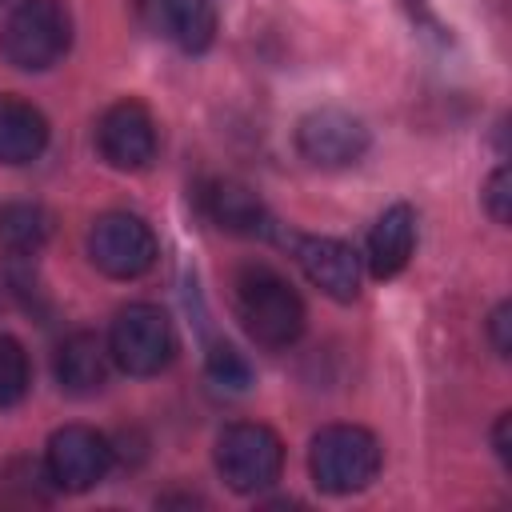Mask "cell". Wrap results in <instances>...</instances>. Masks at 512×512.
Instances as JSON below:
<instances>
[{
    "label": "cell",
    "mask_w": 512,
    "mask_h": 512,
    "mask_svg": "<svg viewBox=\"0 0 512 512\" xmlns=\"http://www.w3.org/2000/svg\"><path fill=\"white\" fill-rule=\"evenodd\" d=\"M232 288H236V316L256 344L288 348L300 340L304 300L296 296V288L280 272H272L264 264H248V268H240Z\"/></svg>",
    "instance_id": "6da1fadb"
},
{
    "label": "cell",
    "mask_w": 512,
    "mask_h": 512,
    "mask_svg": "<svg viewBox=\"0 0 512 512\" xmlns=\"http://www.w3.org/2000/svg\"><path fill=\"white\" fill-rule=\"evenodd\" d=\"M72 44V20L60 0H20L0 28V52L20 72L52 68Z\"/></svg>",
    "instance_id": "7a4b0ae2"
},
{
    "label": "cell",
    "mask_w": 512,
    "mask_h": 512,
    "mask_svg": "<svg viewBox=\"0 0 512 512\" xmlns=\"http://www.w3.org/2000/svg\"><path fill=\"white\" fill-rule=\"evenodd\" d=\"M308 468H312L316 488L328 496L360 492L380 472V440L368 428L332 424V428L316 432V440L308 448Z\"/></svg>",
    "instance_id": "3957f363"
},
{
    "label": "cell",
    "mask_w": 512,
    "mask_h": 512,
    "mask_svg": "<svg viewBox=\"0 0 512 512\" xmlns=\"http://www.w3.org/2000/svg\"><path fill=\"white\" fill-rule=\"evenodd\" d=\"M108 356L128 376H156L176 356V328L156 304H128L108 332Z\"/></svg>",
    "instance_id": "277c9868"
},
{
    "label": "cell",
    "mask_w": 512,
    "mask_h": 512,
    "mask_svg": "<svg viewBox=\"0 0 512 512\" xmlns=\"http://www.w3.org/2000/svg\"><path fill=\"white\" fill-rule=\"evenodd\" d=\"M216 468L232 492H260L284 468V444L264 424H232L216 440Z\"/></svg>",
    "instance_id": "5b68a950"
},
{
    "label": "cell",
    "mask_w": 512,
    "mask_h": 512,
    "mask_svg": "<svg viewBox=\"0 0 512 512\" xmlns=\"http://www.w3.org/2000/svg\"><path fill=\"white\" fill-rule=\"evenodd\" d=\"M92 264L112 280H136L156 264V236L132 212H108L88 232Z\"/></svg>",
    "instance_id": "8992f818"
},
{
    "label": "cell",
    "mask_w": 512,
    "mask_h": 512,
    "mask_svg": "<svg viewBox=\"0 0 512 512\" xmlns=\"http://www.w3.org/2000/svg\"><path fill=\"white\" fill-rule=\"evenodd\" d=\"M44 468L52 476L56 488L64 492H88L92 484H100L112 468V444L84 424H68L60 432H52L48 440V456Z\"/></svg>",
    "instance_id": "52a82bcc"
},
{
    "label": "cell",
    "mask_w": 512,
    "mask_h": 512,
    "mask_svg": "<svg viewBox=\"0 0 512 512\" xmlns=\"http://www.w3.org/2000/svg\"><path fill=\"white\" fill-rule=\"evenodd\" d=\"M296 148L316 168H348L368 152V128L344 108H316L300 120Z\"/></svg>",
    "instance_id": "ba28073f"
},
{
    "label": "cell",
    "mask_w": 512,
    "mask_h": 512,
    "mask_svg": "<svg viewBox=\"0 0 512 512\" xmlns=\"http://www.w3.org/2000/svg\"><path fill=\"white\" fill-rule=\"evenodd\" d=\"M96 148H100L104 164H112L120 172L148 168L152 156H156V120H152V112L136 100L112 104L96 124Z\"/></svg>",
    "instance_id": "9c48e42d"
},
{
    "label": "cell",
    "mask_w": 512,
    "mask_h": 512,
    "mask_svg": "<svg viewBox=\"0 0 512 512\" xmlns=\"http://www.w3.org/2000/svg\"><path fill=\"white\" fill-rule=\"evenodd\" d=\"M296 260L304 276L332 300H356L360 292V256L332 236H304L296 240Z\"/></svg>",
    "instance_id": "30bf717a"
},
{
    "label": "cell",
    "mask_w": 512,
    "mask_h": 512,
    "mask_svg": "<svg viewBox=\"0 0 512 512\" xmlns=\"http://www.w3.org/2000/svg\"><path fill=\"white\" fill-rule=\"evenodd\" d=\"M416 248V212L408 204H392L368 232V268L372 276H396Z\"/></svg>",
    "instance_id": "8fae6325"
},
{
    "label": "cell",
    "mask_w": 512,
    "mask_h": 512,
    "mask_svg": "<svg viewBox=\"0 0 512 512\" xmlns=\"http://www.w3.org/2000/svg\"><path fill=\"white\" fill-rule=\"evenodd\" d=\"M108 380V348L92 332H76L56 348V384L68 396H92Z\"/></svg>",
    "instance_id": "7c38bea8"
},
{
    "label": "cell",
    "mask_w": 512,
    "mask_h": 512,
    "mask_svg": "<svg viewBox=\"0 0 512 512\" xmlns=\"http://www.w3.org/2000/svg\"><path fill=\"white\" fill-rule=\"evenodd\" d=\"M48 144V120L20 96H0V164H32Z\"/></svg>",
    "instance_id": "4fadbf2b"
},
{
    "label": "cell",
    "mask_w": 512,
    "mask_h": 512,
    "mask_svg": "<svg viewBox=\"0 0 512 512\" xmlns=\"http://www.w3.org/2000/svg\"><path fill=\"white\" fill-rule=\"evenodd\" d=\"M204 212L212 216V224H220L224 232H236V236L268 232V212H264L260 196L236 180H212L204 188Z\"/></svg>",
    "instance_id": "5bb4252c"
},
{
    "label": "cell",
    "mask_w": 512,
    "mask_h": 512,
    "mask_svg": "<svg viewBox=\"0 0 512 512\" xmlns=\"http://www.w3.org/2000/svg\"><path fill=\"white\" fill-rule=\"evenodd\" d=\"M164 32L184 52H204L216 40V4L212 0H156Z\"/></svg>",
    "instance_id": "9a60e30c"
},
{
    "label": "cell",
    "mask_w": 512,
    "mask_h": 512,
    "mask_svg": "<svg viewBox=\"0 0 512 512\" xmlns=\"http://www.w3.org/2000/svg\"><path fill=\"white\" fill-rule=\"evenodd\" d=\"M52 232V220L40 204H4L0 208V248L12 256H32L44 248Z\"/></svg>",
    "instance_id": "2e32d148"
},
{
    "label": "cell",
    "mask_w": 512,
    "mask_h": 512,
    "mask_svg": "<svg viewBox=\"0 0 512 512\" xmlns=\"http://www.w3.org/2000/svg\"><path fill=\"white\" fill-rule=\"evenodd\" d=\"M28 392V356L16 336L0 332V408L20 404Z\"/></svg>",
    "instance_id": "e0dca14e"
},
{
    "label": "cell",
    "mask_w": 512,
    "mask_h": 512,
    "mask_svg": "<svg viewBox=\"0 0 512 512\" xmlns=\"http://www.w3.org/2000/svg\"><path fill=\"white\" fill-rule=\"evenodd\" d=\"M208 376H212V384L232 388V392L252 384V368H248L244 352H236L232 344H212L208 348Z\"/></svg>",
    "instance_id": "ac0fdd59"
},
{
    "label": "cell",
    "mask_w": 512,
    "mask_h": 512,
    "mask_svg": "<svg viewBox=\"0 0 512 512\" xmlns=\"http://www.w3.org/2000/svg\"><path fill=\"white\" fill-rule=\"evenodd\" d=\"M512 176H508V168H496L492 176H488V184H484V208H488V216L496 220V224H508V216H512Z\"/></svg>",
    "instance_id": "d6986e66"
},
{
    "label": "cell",
    "mask_w": 512,
    "mask_h": 512,
    "mask_svg": "<svg viewBox=\"0 0 512 512\" xmlns=\"http://www.w3.org/2000/svg\"><path fill=\"white\" fill-rule=\"evenodd\" d=\"M492 348L500 352V356H508L512 352V336H508V328H512V308L508 304H500L496 312H492Z\"/></svg>",
    "instance_id": "ffe728a7"
},
{
    "label": "cell",
    "mask_w": 512,
    "mask_h": 512,
    "mask_svg": "<svg viewBox=\"0 0 512 512\" xmlns=\"http://www.w3.org/2000/svg\"><path fill=\"white\" fill-rule=\"evenodd\" d=\"M508 424H512V416H500V420H496V432H492V440H496V452H500V460H504V464H512V444H508Z\"/></svg>",
    "instance_id": "44dd1931"
}]
</instances>
